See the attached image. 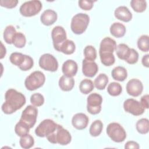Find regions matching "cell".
<instances>
[{
  "label": "cell",
  "mask_w": 149,
  "mask_h": 149,
  "mask_svg": "<svg viewBox=\"0 0 149 149\" xmlns=\"http://www.w3.org/2000/svg\"><path fill=\"white\" fill-rule=\"evenodd\" d=\"M51 37L53 42V45L56 51L60 45L63 43L66 39V33L64 28L60 26H55L51 31Z\"/></svg>",
  "instance_id": "obj_12"
},
{
  "label": "cell",
  "mask_w": 149,
  "mask_h": 149,
  "mask_svg": "<svg viewBox=\"0 0 149 149\" xmlns=\"http://www.w3.org/2000/svg\"><path fill=\"white\" fill-rule=\"evenodd\" d=\"M57 13L52 9H47L43 12L40 16L41 23L45 26L53 24L57 20Z\"/></svg>",
  "instance_id": "obj_19"
},
{
  "label": "cell",
  "mask_w": 149,
  "mask_h": 149,
  "mask_svg": "<svg viewBox=\"0 0 149 149\" xmlns=\"http://www.w3.org/2000/svg\"><path fill=\"white\" fill-rule=\"evenodd\" d=\"M1 56H0V58L2 59V58H4V56L6 55V49L5 47L3 46L2 42H1Z\"/></svg>",
  "instance_id": "obj_47"
},
{
  "label": "cell",
  "mask_w": 149,
  "mask_h": 149,
  "mask_svg": "<svg viewBox=\"0 0 149 149\" xmlns=\"http://www.w3.org/2000/svg\"><path fill=\"white\" fill-rule=\"evenodd\" d=\"M59 86L64 91H69L72 90L74 85V80L73 77L62 76L59 80Z\"/></svg>",
  "instance_id": "obj_20"
},
{
  "label": "cell",
  "mask_w": 149,
  "mask_h": 149,
  "mask_svg": "<svg viewBox=\"0 0 149 149\" xmlns=\"http://www.w3.org/2000/svg\"><path fill=\"white\" fill-rule=\"evenodd\" d=\"M94 88L93 82L88 79H85L81 81L79 85V89L81 93L84 94H88L91 93Z\"/></svg>",
  "instance_id": "obj_28"
},
{
  "label": "cell",
  "mask_w": 149,
  "mask_h": 149,
  "mask_svg": "<svg viewBox=\"0 0 149 149\" xmlns=\"http://www.w3.org/2000/svg\"><path fill=\"white\" fill-rule=\"evenodd\" d=\"M100 57L101 63L107 66H110L112 65L115 61V56L113 53H100Z\"/></svg>",
  "instance_id": "obj_32"
},
{
  "label": "cell",
  "mask_w": 149,
  "mask_h": 149,
  "mask_svg": "<svg viewBox=\"0 0 149 149\" xmlns=\"http://www.w3.org/2000/svg\"><path fill=\"white\" fill-rule=\"evenodd\" d=\"M84 55L85 59L94 61L97 58V51L92 45H87L84 49Z\"/></svg>",
  "instance_id": "obj_37"
},
{
  "label": "cell",
  "mask_w": 149,
  "mask_h": 149,
  "mask_svg": "<svg viewBox=\"0 0 149 149\" xmlns=\"http://www.w3.org/2000/svg\"><path fill=\"white\" fill-rule=\"evenodd\" d=\"M87 110L92 115H96L101 110L102 102V96L96 93L90 94L87 99Z\"/></svg>",
  "instance_id": "obj_7"
},
{
  "label": "cell",
  "mask_w": 149,
  "mask_h": 149,
  "mask_svg": "<svg viewBox=\"0 0 149 149\" xmlns=\"http://www.w3.org/2000/svg\"><path fill=\"white\" fill-rule=\"evenodd\" d=\"M18 3L17 0H1L0 5L1 6L6 8H13L17 6Z\"/></svg>",
  "instance_id": "obj_43"
},
{
  "label": "cell",
  "mask_w": 149,
  "mask_h": 149,
  "mask_svg": "<svg viewBox=\"0 0 149 149\" xmlns=\"http://www.w3.org/2000/svg\"><path fill=\"white\" fill-rule=\"evenodd\" d=\"M42 7V3L40 1L33 0L26 1L20 6L19 12L23 16L31 17L38 13L41 11Z\"/></svg>",
  "instance_id": "obj_6"
},
{
  "label": "cell",
  "mask_w": 149,
  "mask_h": 149,
  "mask_svg": "<svg viewBox=\"0 0 149 149\" xmlns=\"http://www.w3.org/2000/svg\"><path fill=\"white\" fill-rule=\"evenodd\" d=\"M123 108L126 112L134 116L141 115L145 111V108L143 107L140 102L133 98L126 100L123 102Z\"/></svg>",
  "instance_id": "obj_11"
},
{
  "label": "cell",
  "mask_w": 149,
  "mask_h": 149,
  "mask_svg": "<svg viewBox=\"0 0 149 149\" xmlns=\"http://www.w3.org/2000/svg\"><path fill=\"white\" fill-rule=\"evenodd\" d=\"M141 62L144 66L146 68H148L149 66V55L148 54H146L143 56L141 59Z\"/></svg>",
  "instance_id": "obj_46"
},
{
  "label": "cell",
  "mask_w": 149,
  "mask_h": 149,
  "mask_svg": "<svg viewBox=\"0 0 149 149\" xmlns=\"http://www.w3.org/2000/svg\"><path fill=\"white\" fill-rule=\"evenodd\" d=\"M115 17L124 22H129L132 19V14L130 10L125 6H120L114 11Z\"/></svg>",
  "instance_id": "obj_18"
},
{
  "label": "cell",
  "mask_w": 149,
  "mask_h": 149,
  "mask_svg": "<svg viewBox=\"0 0 149 149\" xmlns=\"http://www.w3.org/2000/svg\"><path fill=\"white\" fill-rule=\"evenodd\" d=\"M102 129V122L100 120H95L91 123L89 129V133L91 136L97 137L101 133Z\"/></svg>",
  "instance_id": "obj_27"
},
{
  "label": "cell",
  "mask_w": 149,
  "mask_h": 149,
  "mask_svg": "<svg viewBox=\"0 0 149 149\" xmlns=\"http://www.w3.org/2000/svg\"><path fill=\"white\" fill-rule=\"evenodd\" d=\"M75 49L76 45L74 42L72 40H66L60 45L57 51L66 55H70L74 52Z\"/></svg>",
  "instance_id": "obj_23"
},
{
  "label": "cell",
  "mask_w": 149,
  "mask_h": 149,
  "mask_svg": "<svg viewBox=\"0 0 149 149\" xmlns=\"http://www.w3.org/2000/svg\"><path fill=\"white\" fill-rule=\"evenodd\" d=\"M38 64L41 68L49 72H55L58 68L56 59L50 54L42 55L39 59Z\"/></svg>",
  "instance_id": "obj_10"
},
{
  "label": "cell",
  "mask_w": 149,
  "mask_h": 149,
  "mask_svg": "<svg viewBox=\"0 0 149 149\" xmlns=\"http://www.w3.org/2000/svg\"><path fill=\"white\" fill-rule=\"evenodd\" d=\"M30 129V127L26 123L19 120L15 126V132L18 136L22 137L28 134Z\"/></svg>",
  "instance_id": "obj_29"
},
{
  "label": "cell",
  "mask_w": 149,
  "mask_h": 149,
  "mask_svg": "<svg viewBox=\"0 0 149 149\" xmlns=\"http://www.w3.org/2000/svg\"><path fill=\"white\" fill-rule=\"evenodd\" d=\"M25 59V55L20 52H13L9 56V61L15 66H20Z\"/></svg>",
  "instance_id": "obj_35"
},
{
  "label": "cell",
  "mask_w": 149,
  "mask_h": 149,
  "mask_svg": "<svg viewBox=\"0 0 149 149\" xmlns=\"http://www.w3.org/2000/svg\"><path fill=\"white\" fill-rule=\"evenodd\" d=\"M34 65V61L33 58L27 55H25V59L22 65L19 66V69L23 71H27L31 69Z\"/></svg>",
  "instance_id": "obj_40"
},
{
  "label": "cell",
  "mask_w": 149,
  "mask_h": 149,
  "mask_svg": "<svg viewBox=\"0 0 149 149\" xmlns=\"http://www.w3.org/2000/svg\"><path fill=\"white\" fill-rule=\"evenodd\" d=\"M19 144L22 148L24 149H29L31 148L34 144V140L33 136L29 133L20 137Z\"/></svg>",
  "instance_id": "obj_31"
},
{
  "label": "cell",
  "mask_w": 149,
  "mask_h": 149,
  "mask_svg": "<svg viewBox=\"0 0 149 149\" xmlns=\"http://www.w3.org/2000/svg\"><path fill=\"white\" fill-rule=\"evenodd\" d=\"M130 5L132 9L136 12H143L147 8V2L144 0H132Z\"/></svg>",
  "instance_id": "obj_34"
},
{
  "label": "cell",
  "mask_w": 149,
  "mask_h": 149,
  "mask_svg": "<svg viewBox=\"0 0 149 149\" xmlns=\"http://www.w3.org/2000/svg\"><path fill=\"white\" fill-rule=\"evenodd\" d=\"M126 88L129 95L133 97H138L143 92V85L140 80L132 79L127 83Z\"/></svg>",
  "instance_id": "obj_13"
},
{
  "label": "cell",
  "mask_w": 149,
  "mask_h": 149,
  "mask_svg": "<svg viewBox=\"0 0 149 149\" xmlns=\"http://www.w3.org/2000/svg\"><path fill=\"white\" fill-rule=\"evenodd\" d=\"M137 131L140 134H147L149 130V121L147 118L139 119L136 125Z\"/></svg>",
  "instance_id": "obj_30"
},
{
  "label": "cell",
  "mask_w": 149,
  "mask_h": 149,
  "mask_svg": "<svg viewBox=\"0 0 149 149\" xmlns=\"http://www.w3.org/2000/svg\"><path fill=\"white\" fill-rule=\"evenodd\" d=\"M139 59V54L133 48H130L129 54L127 58L125 59V61L129 64H134L136 63Z\"/></svg>",
  "instance_id": "obj_41"
},
{
  "label": "cell",
  "mask_w": 149,
  "mask_h": 149,
  "mask_svg": "<svg viewBox=\"0 0 149 149\" xmlns=\"http://www.w3.org/2000/svg\"><path fill=\"white\" fill-rule=\"evenodd\" d=\"M111 75L114 80L119 81H123L127 78V72L124 67L119 66L112 69Z\"/></svg>",
  "instance_id": "obj_22"
},
{
  "label": "cell",
  "mask_w": 149,
  "mask_h": 149,
  "mask_svg": "<svg viewBox=\"0 0 149 149\" xmlns=\"http://www.w3.org/2000/svg\"><path fill=\"white\" fill-rule=\"evenodd\" d=\"M122 87L121 85L117 82H111L107 87L108 93L112 96H118L121 94Z\"/></svg>",
  "instance_id": "obj_33"
},
{
  "label": "cell",
  "mask_w": 149,
  "mask_h": 149,
  "mask_svg": "<svg viewBox=\"0 0 149 149\" xmlns=\"http://www.w3.org/2000/svg\"><path fill=\"white\" fill-rule=\"evenodd\" d=\"M109 31L113 36L116 38H120L125 36L126 33V27L121 23L115 22L111 24Z\"/></svg>",
  "instance_id": "obj_21"
},
{
  "label": "cell",
  "mask_w": 149,
  "mask_h": 149,
  "mask_svg": "<svg viewBox=\"0 0 149 149\" xmlns=\"http://www.w3.org/2000/svg\"><path fill=\"white\" fill-rule=\"evenodd\" d=\"M107 134L112 141L116 143L122 142L126 138V133L124 128L116 122L108 124L107 127Z\"/></svg>",
  "instance_id": "obj_5"
},
{
  "label": "cell",
  "mask_w": 149,
  "mask_h": 149,
  "mask_svg": "<svg viewBox=\"0 0 149 149\" xmlns=\"http://www.w3.org/2000/svg\"><path fill=\"white\" fill-rule=\"evenodd\" d=\"M149 37L147 35L141 36L137 40L138 48L143 52H148L149 50Z\"/></svg>",
  "instance_id": "obj_36"
},
{
  "label": "cell",
  "mask_w": 149,
  "mask_h": 149,
  "mask_svg": "<svg viewBox=\"0 0 149 149\" xmlns=\"http://www.w3.org/2000/svg\"><path fill=\"white\" fill-rule=\"evenodd\" d=\"M45 81V76L41 71H34L28 76L24 81L26 88L33 91L42 87Z\"/></svg>",
  "instance_id": "obj_4"
},
{
  "label": "cell",
  "mask_w": 149,
  "mask_h": 149,
  "mask_svg": "<svg viewBox=\"0 0 149 149\" xmlns=\"http://www.w3.org/2000/svg\"><path fill=\"white\" fill-rule=\"evenodd\" d=\"M148 100H149V95L148 94H146L141 97L140 100V103L143 105V107L145 109H148L149 105H148Z\"/></svg>",
  "instance_id": "obj_45"
},
{
  "label": "cell",
  "mask_w": 149,
  "mask_h": 149,
  "mask_svg": "<svg viewBox=\"0 0 149 149\" xmlns=\"http://www.w3.org/2000/svg\"><path fill=\"white\" fill-rule=\"evenodd\" d=\"M140 146L139 144L134 141H128L125 145V148L139 149Z\"/></svg>",
  "instance_id": "obj_44"
},
{
  "label": "cell",
  "mask_w": 149,
  "mask_h": 149,
  "mask_svg": "<svg viewBox=\"0 0 149 149\" xmlns=\"http://www.w3.org/2000/svg\"><path fill=\"white\" fill-rule=\"evenodd\" d=\"M37 115V108L34 105H30L23 111L20 120L26 123L31 129L36 123Z\"/></svg>",
  "instance_id": "obj_9"
},
{
  "label": "cell",
  "mask_w": 149,
  "mask_h": 149,
  "mask_svg": "<svg viewBox=\"0 0 149 149\" xmlns=\"http://www.w3.org/2000/svg\"><path fill=\"white\" fill-rule=\"evenodd\" d=\"M26 43V39L25 36L20 33L17 32L13 40V44L16 48H21L25 46Z\"/></svg>",
  "instance_id": "obj_38"
},
{
  "label": "cell",
  "mask_w": 149,
  "mask_h": 149,
  "mask_svg": "<svg viewBox=\"0 0 149 149\" xmlns=\"http://www.w3.org/2000/svg\"><path fill=\"white\" fill-rule=\"evenodd\" d=\"M88 121V117L85 113H77L72 117V124L76 129L83 130L87 126Z\"/></svg>",
  "instance_id": "obj_15"
},
{
  "label": "cell",
  "mask_w": 149,
  "mask_h": 149,
  "mask_svg": "<svg viewBox=\"0 0 149 149\" xmlns=\"http://www.w3.org/2000/svg\"><path fill=\"white\" fill-rule=\"evenodd\" d=\"M57 125L51 119H44L36 127L35 133L37 136L40 137H47L55 130Z\"/></svg>",
  "instance_id": "obj_8"
},
{
  "label": "cell",
  "mask_w": 149,
  "mask_h": 149,
  "mask_svg": "<svg viewBox=\"0 0 149 149\" xmlns=\"http://www.w3.org/2000/svg\"><path fill=\"white\" fill-rule=\"evenodd\" d=\"M89 22L90 17L88 15L83 13H77L72 19L71 30L76 34H81L87 29Z\"/></svg>",
  "instance_id": "obj_3"
},
{
  "label": "cell",
  "mask_w": 149,
  "mask_h": 149,
  "mask_svg": "<svg viewBox=\"0 0 149 149\" xmlns=\"http://www.w3.org/2000/svg\"><path fill=\"white\" fill-rule=\"evenodd\" d=\"M46 137L50 143L52 144L58 143L62 146L68 144L72 140V136L68 130L58 124L55 130Z\"/></svg>",
  "instance_id": "obj_2"
},
{
  "label": "cell",
  "mask_w": 149,
  "mask_h": 149,
  "mask_svg": "<svg viewBox=\"0 0 149 149\" xmlns=\"http://www.w3.org/2000/svg\"><path fill=\"white\" fill-rule=\"evenodd\" d=\"M78 66L77 63L72 59H68L62 65V70L64 75L73 77L77 73Z\"/></svg>",
  "instance_id": "obj_17"
},
{
  "label": "cell",
  "mask_w": 149,
  "mask_h": 149,
  "mask_svg": "<svg viewBox=\"0 0 149 149\" xmlns=\"http://www.w3.org/2000/svg\"><path fill=\"white\" fill-rule=\"evenodd\" d=\"M5 101L2 105V110L5 114H12L20 109L26 104V97L17 90L10 88L5 94Z\"/></svg>",
  "instance_id": "obj_1"
},
{
  "label": "cell",
  "mask_w": 149,
  "mask_h": 149,
  "mask_svg": "<svg viewBox=\"0 0 149 149\" xmlns=\"http://www.w3.org/2000/svg\"><path fill=\"white\" fill-rule=\"evenodd\" d=\"M95 1L92 0H80L78 2L79 7L84 10H90L93 7L94 2Z\"/></svg>",
  "instance_id": "obj_42"
},
{
  "label": "cell",
  "mask_w": 149,
  "mask_h": 149,
  "mask_svg": "<svg viewBox=\"0 0 149 149\" xmlns=\"http://www.w3.org/2000/svg\"><path fill=\"white\" fill-rule=\"evenodd\" d=\"M30 102L35 107H40L44 102V96L40 93H34L30 97Z\"/></svg>",
  "instance_id": "obj_39"
},
{
  "label": "cell",
  "mask_w": 149,
  "mask_h": 149,
  "mask_svg": "<svg viewBox=\"0 0 149 149\" xmlns=\"http://www.w3.org/2000/svg\"><path fill=\"white\" fill-rule=\"evenodd\" d=\"M98 70V66L94 61H90L84 59L82 62V72L88 77H94Z\"/></svg>",
  "instance_id": "obj_14"
},
{
  "label": "cell",
  "mask_w": 149,
  "mask_h": 149,
  "mask_svg": "<svg viewBox=\"0 0 149 149\" xmlns=\"http://www.w3.org/2000/svg\"><path fill=\"white\" fill-rule=\"evenodd\" d=\"M130 48L129 46L125 44H119L118 45L116 46L115 51L117 56L122 60H125L128 56L129 52H130Z\"/></svg>",
  "instance_id": "obj_24"
},
{
  "label": "cell",
  "mask_w": 149,
  "mask_h": 149,
  "mask_svg": "<svg viewBox=\"0 0 149 149\" xmlns=\"http://www.w3.org/2000/svg\"><path fill=\"white\" fill-rule=\"evenodd\" d=\"M16 30L14 26L12 25H9L6 27L3 31V40L9 44H13V38L16 33Z\"/></svg>",
  "instance_id": "obj_25"
},
{
  "label": "cell",
  "mask_w": 149,
  "mask_h": 149,
  "mask_svg": "<svg viewBox=\"0 0 149 149\" xmlns=\"http://www.w3.org/2000/svg\"><path fill=\"white\" fill-rule=\"evenodd\" d=\"M108 77L105 73H100L95 79L94 84L98 90H104L108 83Z\"/></svg>",
  "instance_id": "obj_26"
},
{
  "label": "cell",
  "mask_w": 149,
  "mask_h": 149,
  "mask_svg": "<svg viewBox=\"0 0 149 149\" xmlns=\"http://www.w3.org/2000/svg\"><path fill=\"white\" fill-rule=\"evenodd\" d=\"M116 46V41L113 39L109 37H105L100 42L99 54L106 52L113 53L115 51Z\"/></svg>",
  "instance_id": "obj_16"
}]
</instances>
